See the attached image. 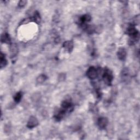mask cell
<instances>
[{"mask_svg":"<svg viewBox=\"0 0 140 140\" xmlns=\"http://www.w3.org/2000/svg\"><path fill=\"white\" fill-rule=\"evenodd\" d=\"M21 98H22V94L20 92L17 93L16 95L14 97V101L17 103H19L20 101Z\"/></svg>","mask_w":140,"mask_h":140,"instance_id":"cell-13","label":"cell"},{"mask_svg":"<svg viewBox=\"0 0 140 140\" xmlns=\"http://www.w3.org/2000/svg\"><path fill=\"white\" fill-rule=\"evenodd\" d=\"M63 46H64V48H65L67 51H69V52H71L73 47V43L71 41H67V42L64 43Z\"/></svg>","mask_w":140,"mask_h":140,"instance_id":"cell-8","label":"cell"},{"mask_svg":"<svg viewBox=\"0 0 140 140\" xmlns=\"http://www.w3.org/2000/svg\"><path fill=\"white\" fill-rule=\"evenodd\" d=\"M108 122V119L106 118L100 117L98 120V125L101 129H103L107 127Z\"/></svg>","mask_w":140,"mask_h":140,"instance_id":"cell-4","label":"cell"},{"mask_svg":"<svg viewBox=\"0 0 140 140\" xmlns=\"http://www.w3.org/2000/svg\"><path fill=\"white\" fill-rule=\"evenodd\" d=\"M103 80L105 83L108 85H110L113 81V75L111 71L108 69H106L103 74Z\"/></svg>","mask_w":140,"mask_h":140,"instance_id":"cell-1","label":"cell"},{"mask_svg":"<svg viewBox=\"0 0 140 140\" xmlns=\"http://www.w3.org/2000/svg\"><path fill=\"white\" fill-rule=\"evenodd\" d=\"M26 3H27V2L26 1H20L19 2L18 6L20 8H23V7H24L26 5Z\"/></svg>","mask_w":140,"mask_h":140,"instance_id":"cell-15","label":"cell"},{"mask_svg":"<svg viewBox=\"0 0 140 140\" xmlns=\"http://www.w3.org/2000/svg\"><path fill=\"white\" fill-rule=\"evenodd\" d=\"M38 125V121L37 119V118L35 117H31L30 118L28 121V123L27 124V127L28 128H34L36 127H37Z\"/></svg>","mask_w":140,"mask_h":140,"instance_id":"cell-3","label":"cell"},{"mask_svg":"<svg viewBox=\"0 0 140 140\" xmlns=\"http://www.w3.org/2000/svg\"><path fill=\"white\" fill-rule=\"evenodd\" d=\"M7 64V60L5 57V56L2 53H1V60H0V65H1V69L3 67H4L5 66H6Z\"/></svg>","mask_w":140,"mask_h":140,"instance_id":"cell-11","label":"cell"},{"mask_svg":"<svg viewBox=\"0 0 140 140\" xmlns=\"http://www.w3.org/2000/svg\"><path fill=\"white\" fill-rule=\"evenodd\" d=\"M41 18H40V15H39V14L38 12H36L34 15V17L33 18V20L35 22L37 23H39V21H40Z\"/></svg>","mask_w":140,"mask_h":140,"instance_id":"cell-14","label":"cell"},{"mask_svg":"<svg viewBox=\"0 0 140 140\" xmlns=\"http://www.w3.org/2000/svg\"><path fill=\"white\" fill-rule=\"evenodd\" d=\"M121 78L122 80H123L124 81H127L129 78V71L127 68H125L122 71L121 74Z\"/></svg>","mask_w":140,"mask_h":140,"instance_id":"cell-7","label":"cell"},{"mask_svg":"<svg viewBox=\"0 0 140 140\" xmlns=\"http://www.w3.org/2000/svg\"><path fill=\"white\" fill-rule=\"evenodd\" d=\"M46 80V77L44 74H41L40 76H39L38 78H37V82L38 83H42Z\"/></svg>","mask_w":140,"mask_h":140,"instance_id":"cell-12","label":"cell"},{"mask_svg":"<svg viewBox=\"0 0 140 140\" xmlns=\"http://www.w3.org/2000/svg\"><path fill=\"white\" fill-rule=\"evenodd\" d=\"M91 19V17L89 15L87 14V15H84L83 16H82L81 18L80 21L81 24L82 25L85 26L86 25V23L90 21Z\"/></svg>","mask_w":140,"mask_h":140,"instance_id":"cell-6","label":"cell"},{"mask_svg":"<svg viewBox=\"0 0 140 140\" xmlns=\"http://www.w3.org/2000/svg\"><path fill=\"white\" fill-rule=\"evenodd\" d=\"M1 41L3 43H5L7 44H9L10 43V38L9 37V36L8 34H4L3 35H2L1 37Z\"/></svg>","mask_w":140,"mask_h":140,"instance_id":"cell-9","label":"cell"},{"mask_svg":"<svg viewBox=\"0 0 140 140\" xmlns=\"http://www.w3.org/2000/svg\"><path fill=\"white\" fill-rule=\"evenodd\" d=\"M18 53V47L15 44H12L11 47H10V54H11V56L14 57L15 56L17 55Z\"/></svg>","mask_w":140,"mask_h":140,"instance_id":"cell-10","label":"cell"},{"mask_svg":"<svg viewBox=\"0 0 140 140\" xmlns=\"http://www.w3.org/2000/svg\"><path fill=\"white\" fill-rule=\"evenodd\" d=\"M118 56L121 60H124L127 56V52L124 48L119 49V51L118 52Z\"/></svg>","mask_w":140,"mask_h":140,"instance_id":"cell-5","label":"cell"},{"mask_svg":"<svg viewBox=\"0 0 140 140\" xmlns=\"http://www.w3.org/2000/svg\"><path fill=\"white\" fill-rule=\"evenodd\" d=\"M87 74L88 77L90 80H94L98 76V71L94 67H91L88 70Z\"/></svg>","mask_w":140,"mask_h":140,"instance_id":"cell-2","label":"cell"}]
</instances>
